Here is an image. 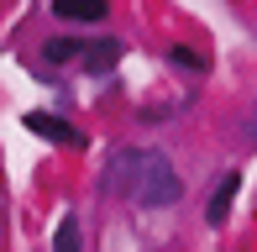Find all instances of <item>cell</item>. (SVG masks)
Here are the masks:
<instances>
[{
	"mask_svg": "<svg viewBox=\"0 0 257 252\" xmlns=\"http://www.w3.org/2000/svg\"><path fill=\"white\" fill-rule=\"evenodd\" d=\"M132 194H137V205H147V210L179 205V194H184V179H179V168L168 163V153H142Z\"/></svg>",
	"mask_w": 257,
	"mask_h": 252,
	"instance_id": "6da1fadb",
	"label": "cell"
},
{
	"mask_svg": "<svg viewBox=\"0 0 257 252\" xmlns=\"http://www.w3.org/2000/svg\"><path fill=\"white\" fill-rule=\"evenodd\" d=\"M27 126L37 137H48V142H63V147H84V132H74L63 116H48V110H32L27 116Z\"/></svg>",
	"mask_w": 257,
	"mask_h": 252,
	"instance_id": "7a4b0ae2",
	"label": "cell"
},
{
	"mask_svg": "<svg viewBox=\"0 0 257 252\" xmlns=\"http://www.w3.org/2000/svg\"><path fill=\"white\" fill-rule=\"evenodd\" d=\"M79 63H84V74H110V68L121 63V37H100V42H84Z\"/></svg>",
	"mask_w": 257,
	"mask_h": 252,
	"instance_id": "3957f363",
	"label": "cell"
},
{
	"mask_svg": "<svg viewBox=\"0 0 257 252\" xmlns=\"http://www.w3.org/2000/svg\"><path fill=\"white\" fill-rule=\"evenodd\" d=\"M236 189H241V179H236V174H226L215 189H210V200H205V221H210V226H220V221L231 215V205H236Z\"/></svg>",
	"mask_w": 257,
	"mask_h": 252,
	"instance_id": "277c9868",
	"label": "cell"
},
{
	"mask_svg": "<svg viewBox=\"0 0 257 252\" xmlns=\"http://www.w3.org/2000/svg\"><path fill=\"white\" fill-rule=\"evenodd\" d=\"M53 11L63 21H100L110 11V0H53Z\"/></svg>",
	"mask_w": 257,
	"mask_h": 252,
	"instance_id": "5b68a950",
	"label": "cell"
},
{
	"mask_svg": "<svg viewBox=\"0 0 257 252\" xmlns=\"http://www.w3.org/2000/svg\"><path fill=\"white\" fill-rule=\"evenodd\" d=\"M53 252H84V236H79V221H74V215H63V221H58Z\"/></svg>",
	"mask_w": 257,
	"mask_h": 252,
	"instance_id": "8992f818",
	"label": "cell"
},
{
	"mask_svg": "<svg viewBox=\"0 0 257 252\" xmlns=\"http://www.w3.org/2000/svg\"><path fill=\"white\" fill-rule=\"evenodd\" d=\"M79 53H84V42H79V37H53V42H48V58H53V63H68V58H79Z\"/></svg>",
	"mask_w": 257,
	"mask_h": 252,
	"instance_id": "52a82bcc",
	"label": "cell"
},
{
	"mask_svg": "<svg viewBox=\"0 0 257 252\" xmlns=\"http://www.w3.org/2000/svg\"><path fill=\"white\" fill-rule=\"evenodd\" d=\"M168 58L179 63V68H189V74H205V58H200V53H189V48H173Z\"/></svg>",
	"mask_w": 257,
	"mask_h": 252,
	"instance_id": "ba28073f",
	"label": "cell"
}]
</instances>
